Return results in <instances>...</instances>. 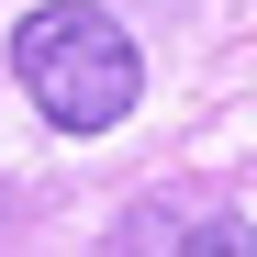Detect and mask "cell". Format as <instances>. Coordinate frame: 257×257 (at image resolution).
I'll return each instance as SVG.
<instances>
[{
	"instance_id": "7a4b0ae2",
	"label": "cell",
	"mask_w": 257,
	"mask_h": 257,
	"mask_svg": "<svg viewBox=\"0 0 257 257\" xmlns=\"http://www.w3.org/2000/svg\"><path fill=\"white\" fill-rule=\"evenodd\" d=\"M112 246L123 257H257V224H246V212H179V201H135V212H123V224H112Z\"/></svg>"
},
{
	"instance_id": "6da1fadb",
	"label": "cell",
	"mask_w": 257,
	"mask_h": 257,
	"mask_svg": "<svg viewBox=\"0 0 257 257\" xmlns=\"http://www.w3.org/2000/svg\"><path fill=\"white\" fill-rule=\"evenodd\" d=\"M12 78H23V101L45 112L56 135H112V123L135 112V90H146V56H135V34L112 12L45 0V12L12 23Z\"/></svg>"
},
{
	"instance_id": "3957f363",
	"label": "cell",
	"mask_w": 257,
	"mask_h": 257,
	"mask_svg": "<svg viewBox=\"0 0 257 257\" xmlns=\"http://www.w3.org/2000/svg\"><path fill=\"white\" fill-rule=\"evenodd\" d=\"M0 212H12V190H0Z\"/></svg>"
}]
</instances>
